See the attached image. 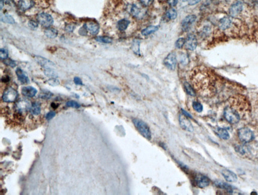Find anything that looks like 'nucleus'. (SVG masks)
I'll return each mask as SVG.
<instances>
[{"instance_id":"f257e3e1","label":"nucleus","mask_w":258,"mask_h":195,"mask_svg":"<svg viewBox=\"0 0 258 195\" xmlns=\"http://www.w3.org/2000/svg\"><path fill=\"white\" fill-rule=\"evenodd\" d=\"M190 80L195 90L201 95L208 96L212 93L214 79L212 73L204 67L194 68L191 72Z\"/></svg>"},{"instance_id":"f03ea898","label":"nucleus","mask_w":258,"mask_h":195,"mask_svg":"<svg viewBox=\"0 0 258 195\" xmlns=\"http://www.w3.org/2000/svg\"><path fill=\"white\" fill-rule=\"evenodd\" d=\"M132 122L140 133L147 140H150L151 138V133L147 124L138 118H133Z\"/></svg>"},{"instance_id":"7ed1b4c3","label":"nucleus","mask_w":258,"mask_h":195,"mask_svg":"<svg viewBox=\"0 0 258 195\" xmlns=\"http://www.w3.org/2000/svg\"><path fill=\"white\" fill-rule=\"evenodd\" d=\"M224 116L227 121L232 124L238 123L240 120V116L238 112L232 107L229 106L226 107L224 110Z\"/></svg>"},{"instance_id":"20e7f679","label":"nucleus","mask_w":258,"mask_h":195,"mask_svg":"<svg viewBox=\"0 0 258 195\" xmlns=\"http://www.w3.org/2000/svg\"><path fill=\"white\" fill-rule=\"evenodd\" d=\"M238 136L241 141L248 143L254 138V135L250 129L244 127L241 128L238 131Z\"/></svg>"},{"instance_id":"39448f33","label":"nucleus","mask_w":258,"mask_h":195,"mask_svg":"<svg viewBox=\"0 0 258 195\" xmlns=\"http://www.w3.org/2000/svg\"><path fill=\"white\" fill-rule=\"evenodd\" d=\"M36 19L38 22L42 26L49 27L53 25V19L52 16L46 13H41L37 15Z\"/></svg>"},{"instance_id":"423d86ee","label":"nucleus","mask_w":258,"mask_h":195,"mask_svg":"<svg viewBox=\"0 0 258 195\" xmlns=\"http://www.w3.org/2000/svg\"><path fill=\"white\" fill-rule=\"evenodd\" d=\"M18 93L16 90L12 88H8L5 90L2 96V99L4 102H12L16 100Z\"/></svg>"},{"instance_id":"0eeeda50","label":"nucleus","mask_w":258,"mask_h":195,"mask_svg":"<svg viewBox=\"0 0 258 195\" xmlns=\"http://www.w3.org/2000/svg\"><path fill=\"white\" fill-rule=\"evenodd\" d=\"M233 22L232 17L225 16L219 20L218 26L220 30L224 32L232 28V26H234Z\"/></svg>"},{"instance_id":"6e6552de","label":"nucleus","mask_w":258,"mask_h":195,"mask_svg":"<svg viewBox=\"0 0 258 195\" xmlns=\"http://www.w3.org/2000/svg\"><path fill=\"white\" fill-rule=\"evenodd\" d=\"M164 64L168 69L175 70L177 66V57L175 52H171L164 60Z\"/></svg>"},{"instance_id":"1a4fd4ad","label":"nucleus","mask_w":258,"mask_h":195,"mask_svg":"<svg viewBox=\"0 0 258 195\" xmlns=\"http://www.w3.org/2000/svg\"><path fill=\"white\" fill-rule=\"evenodd\" d=\"M243 4L241 2H238L233 4L229 8V13L232 17L237 18L242 13L243 10Z\"/></svg>"},{"instance_id":"9d476101","label":"nucleus","mask_w":258,"mask_h":195,"mask_svg":"<svg viewBox=\"0 0 258 195\" xmlns=\"http://www.w3.org/2000/svg\"><path fill=\"white\" fill-rule=\"evenodd\" d=\"M196 184L198 187L201 188H204L209 186L210 183V181L209 178L204 175H198L196 176L195 179Z\"/></svg>"},{"instance_id":"9b49d317","label":"nucleus","mask_w":258,"mask_h":195,"mask_svg":"<svg viewBox=\"0 0 258 195\" xmlns=\"http://www.w3.org/2000/svg\"><path fill=\"white\" fill-rule=\"evenodd\" d=\"M179 120H180V125L183 129L190 132L193 131L194 128L193 127L192 124L186 116L184 115H180Z\"/></svg>"},{"instance_id":"f8f14e48","label":"nucleus","mask_w":258,"mask_h":195,"mask_svg":"<svg viewBox=\"0 0 258 195\" xmlns=\"http://www.w3.org/2000/svg\"><path fill=\"white\" fill-rule=\"evenodd\" d=\"M196 18V16L194 15H190L187 16L181 22V28L184 31L189 30L191 27V25H192L195 21Z\"/></svg>"},{"instance_id":"ddd939ff","label":"nucleus","mask_w":258,"mask_h":195,"mask_svg":"<svg viewBox=\"0 0 258 195\" xmlns=\"http://www.w3.org/2000/svg\"><path fill=\"white\" fill-rule=\"evenodd\" d=\"M130 12L135 17L139 18L144 16L145 11L141 6H139L136 4H133L130 8Z\"/></svg>"},{"instance_id":"4468645a","label":"nucleus","mask_w":258,"mask_h":195,"mask_svg":"<svg viewBox=\"0 0 258 195\" xmlns=\"http://www.w3.org/2000/svg\"><path fill=\"white\" fill-rule=\"evenodd\" d=\"M197 46V40L196 36L193 34H190L186 40L185 46L188 50H194Z\"/></svg>"},{"instance_id":"2eb2a0df","label":"nucleus","mask_w":258,"mask_h":195,"mask_svg":"<svg viewBox=\"0 0 258 195\" xmlns=\"http://www.w3.org/2000/svg\"><path fill=\"white\" fill-rule=\"evenodd\" d=\"M15 107H16V110H17L18 112H26L28 110H30L31 106L29 101L25 99H23L19 101L16 104Z\"/></svg>"},{"instance_id":"dca6fc26","label":"nucleus","mask_w":258,"mask_h":195,"mask_svg":"<svg viewBox=\"0 0 258 195\" xmlns=\"http://www.w3.org/2000/svg\"><path fill=\"white\" fill-rule=\"evenodd\" d=\"M35 59L41 66H42L45 69L53 68L55 67L54 63L47 58H44L41 56H36Z\"/></svg>"},{"instance_id":"f3484780","label":"nucleus","mask_w":258,"mask_h":195,"mask_svg":"<svg viewBox=\"0 0 258 195\" xmlns=\"http://www.w3.org/2000/svg\"><path fill=\"white\" fill-rule=\"evenodd\" d=\"M87 32L91 34L96 35L99 33V24L95 22H88L85 24Z\"/></svg>"},{"instance_id":"a211bd4d","label":"nucleus","mask_w":258,"mask_h":195,"mask_svg":"<svg viewBox=\"0 0 258 195\" xmlns=\"http://www.w3.org/2000/svg\"><path fill=\"white\" fill-rule=\"evenodd\" d=\"M18 7L21 11H26L32 8L35 5L33 0H19Z\"/></svg>"},{"instance_id":"6ab92c4d","label":"nucleus","mask_w":258,"mask_h":195,"mask_svg":"<svg viewBox=\"0 0 258 195\" xmlns=\"http://www.w3.org/2000/svg\"><path fill=\"white\" fill-rule=\"evenodd\" d=\"M222 175L225 178V179L229 182H235L238 180V177L236 175L234 172L228 170H224L222 172Z\"/></svg>"},{"instance_id":"aec40b11","label":"nucleus","mask_w":258,"mask_h":195,"mask_svg":"<svg viewBox=\"0 0 258 195\" xmlns=\"http://www.w3.org/2000/svg\"><path fill=\"white\" fill-rule=\"evenodd\" d=\"M16 75L19 82L22 84H26L29 82V80L23 71L20 68H17L16 70Z\"/></svg>"},{"instance_id":"412c9836","label":"nucleus","mask_w":258,"mask_h":195,"mask_svg":"<svg viewBox=\"0 0 258 195\" xmlns=\"http://www.w3.org/2000/svg\"><path fill=\"white\" fill-rule=\"evenodd\" d=\"M38 92L37 90L33 87L26 86L22 89V94L27 98H33Z\"/></svg>"},{"instance_id":"4be33fe9","label":"nucleus","mask_w":258,"mask_h":195,"mask_svg":"<svg viewBox=\"0 0 258 195\" xmlns=\"http://www.w3.org/2000/svg\"><path fill=\"white\" fill-rule=\"evenodd\" d=\"M215 132L220 138L222 139L223 140H227L230 137L228 131H227L226 129H223V128H218L216 129Z\"/></svg>"},{"instance_id":"5701e85b","label":"nucleus","mask_w":258,"mask_h":195,"mask_svg":"<svg viewBox=\"0 0 258 195\" xmlns=\"http://www.w3.org/2000/svg\"><path fill=\"white\" fill-rule=\"evenodd\" d=\"M45 36L50 38H54L58 36V32L56 29L52 27H48L44 31Z\"/></svg>"},{"instance_id":"b1692460","label":"nucleus","mask_w":258,"mask_h":195,"mask_svg":"<svg viewBox=\"0 0 258 195\" xmlns=\"http://www.w3.org/2000/svg\"><path fill=\"white\" fill-rule=\"evenodd\" d=\"M130 23V21L126 19H122L117 22V28L120 31H124L128 27Z\"/></svg>"},{"instance_id":"393cba45","label":"nucleus","mask_w":258,"mask_h":195,"mask_svg":"<svg viewBox=\"0 0 258 195\" xmlns=\"http://www.w3.org/2000/svg\"><path fill=\"white\" fill-rule=\"evenodd\" d=\"M158 29V26H149L148 27H146V28L144 29L142 31V34L144 36L148 35L154 33L157 31Z\"/></svg>"},{"instance_id":"a878e982","label":"nucleus","mask_w":258,"mask_h":195,"mask_svg":"<svg viewBox=\"0 0 258 195\" xmlns=\"http://www.w3.org/2000/svg\"><path fill=\"white\" fill-rule=\"evenodd\" d=\"M30 112L35 115H38L41 113V108L40 104L38 102H34L32 104V106L30 109Z\"/></svg>"},{"instance_id":"bb28decb","label":"nucleus","mask_w":258,"mask_h":195,"mask_svg":"<svg viewBox=\"0 0 258 195\" xmlns=\"http://www.w3.org/2000/svg\"><path fill=\"white\" fill-rule=\"evenodd\" d=\"M215 184L216 185V187L220 188L221 189L226 190L227 192H229V193H232V187H230V185H229V184H227L226 183H224L223 182L217 181V182H215Z\"/></svg>"},{"instance_id":"cd10ccee","label":"nucleus","mask_w":258,"mask_h":195,"mask_svg":"<svg viewBox=\"0 0 258 195\" xmlns=\"http://www.w3.org/2000/svg\"><path fill=\"white\" fill-rule=\"evenodd\" d=\"M140 42L139 40H134V41L132 43V50L135 54L137 55H140Z\"/></svg>"},{"instance_id":"c85d7f7f","label":"nucleus","mask_w":258,"mask_h":195,"mask_svg":"<svg viewBox=\"0 0 258 195\" xmlns=\"http://www.w3.org/2000/svg\"><path fill=\"white\" fill-rule=\"evenodd\" d=\"M96 41L104 44H110L112 43L113 39L108 36H98L95 38Z\"/></svg>"},{"instance_id":"c756f323","label":"nucleus","mask_w":258,"mask_h":195,"mask_svg":"<svg viewBox=\"0 0 258 195\" xmlns=\"http://www.w3.org/2000/svg\"><path fill=\"white\" fill-rule=\"evenodd\" d=\"M1 21L3 22H5L6 23L13 24L15 23V20L14 18L10 15H4L3 16L1 15Z\"/></svg>"},{"instance_id":"7c9ffc66","label":"nucleus","mask_w":258,"mask_h":195,"mask_svg":"<svg viewBox=\"0 0 258 195\" xmlns=\"http://www.w3.org/2000/svg\"><path fill=\"white\" fill-rule=\"evenodd\" d=\"M184 87H185L187 93H188V94L191 95V96H195L196 92L195 90L188 82H185Z\"/></svg>"},{"instance_id":"2f4dec72","label":"nucleus","mask_w":258,"mask_h":195,"mask_svg":"<svg viewBox=\"0 0 258 195\" xmlns=\"http://www.w3.org/2000/svg\"><path fill=\"white\" fill-rule=\"evenodd\" d=\"M44 73L47 76L50 77L52 78H56L58 77V75L55 72V71L53 69V68L45 69Z\"/></svg>"},{"instance_id":"473e14b6","label":"nucleus","mask_w":258,"mask_h":195,"mask_svg":"<svg viewBox=\"0 0 258 195\" xmlns=\"http://www.w3.org/2000/svg\"><path fill=\"white\" fill-rule=\"evenodd\" d=\"M177 15H178V14H177V11L173 8L168 10L166 13L167 17L171 19V20L175 19L177 18Z\"/></svg>"},{"instance_id":"72a5a7b5","label":"nucleus","mask_w":258,"mask_h":195,"mask_svg":"<svg viewBox=\"0 0 258 195\" xmlns=\"http://www.w3.org/2000/svg\"><path fill=\"white\" fill-rule=\"evenodd\" d=\"M53 93L50 92L49 91L47 90H42L41 92L39 94V97L44 99H50L52 96H53Z\"/></svg>"},{"instance_id":"f704fd0d","label":"nucleus","mask_w":258,"mask_h":195,"mask_svg":"<svg viewBox=\"0 0 258 195\" xmlns=\"http://www.w3.org/2000/svg\"><path fill=\"white\" fill-rule=\"evenodd\" d=\"M193 107L196 112H201L203 111V106L199 102L197 101H194L193 102Z\"/></svg>"},{"instance_id":"c9c22d12","label":"nucleus","mask_w":258,"mask_h":195,"mask_svg":"<svg viewBox=\"0 0 258 195\" xmlns=\"http://www.w3.org/2000/svg\"><path fill=\"white\" fill-rule=\"evenodd\" d=\"M185 43H186V40L185 38H180L175 42V47L178 49H181L185 45Z\"/></svg>"},{"instance_id":"e433bc0d","label":"nucleus","mask_w":258,"mask_h":195,"mask_svg":"<svg viewBox=\"0 0 258 195\" xmlns=\"http://www.w3.org/2000/svg\"><path fill=\"white\" fill-rule=\"evenodd\" d=\"M66 105L68 107H73L75 109H78L80 107V104L75 101H69L67 102Z\"/></svg>"},{"instance_id":"4c0bfd02","label":"nucleus","mask_w":258,"mask_h":195,"mask_svg":"<svg viewBox=\"0 0 258 195\" xmlns=\"http://www.w3.org/2000/svg\"><path fill=\"white\" fill-rule=\"evenodd\" d=\"M8 55H9V54H8V51L6 49H1L0 57H1V58L2 60H5V59H6V58H8Z\"/></svg>"},{"instance_id":"58836bf2","label":"nucleus","mask_w":258,"mask_h":195,"mask_svg":"<svg viewBox=\"0 0 258 195\" xmlns=\"http://www.w3.org/2000/svg\"><path fill=\"white\" fill-rule=\"evenodd\" d=\"M28 26L30 28L35 30L38 27V23L34 20H30L28 23Z\"/></svg>"},{"instance_id":"ea45409f","label":"nucleus","mask_w":258,"mask_h":195,"mask_svg":"<svg viewBox=\"0 0 258 195\" xmlns=\"http://www.w3.org/2000/svg\"><path fill=\"white\" fill-rule=\"evenodd\" d=\"M75 27H76V26H75V24H69L66 25V27H65V30L68 32H73L74 30L75 29Z\"/></svg>"},{"instance_id":"a19ab883","label":"nucleus","mask_w":258,"mask_h":195,"mask_svg":"<svg viewBox=\"0 0 258 195\" xmlns=\"http://www.w3.org/2000/svg\"><path fill=\"white\" fill-rule=\"evenodd\" d=\"M48 84L53 86H57L59 84V81L56 78H51L48 81Z\"/></svg>"},{"instance_id":"79ce46f5","label":"nucleus","mask_w":258,"mask_h":195,"mask_svg":"<svg viewBox=\"0 0 258 195\" xmlns=\"http://www.w3.org/2000/svg\"><path fill=\"white\" fill-rule=\"evenodd\" d=\"M4 63L7 65L9 66L13 67V68L16 66V63L11 59H7V58L5 59L4 60Z\"/></svg>"},{"instance_id":"37998d69","label":"nucleus","mask_w":258,"mask_h":195,"mask_svg":"<svg viewBox=\"0 0 258 195\" xmlns=\"http://www.w3.org/2000/svg\"><path fill=\"white\" fill-rule=\"evenodd\" d=\"M55 116H56V112H50L47 114L45 117L47 120H50L54 118Z\"/></svg>"},{"instance_id":"c03bdc74","label":"nucleus","mask_w":258,"mask_h":195,"mask_svg":"<svg viewBox=\"0 0 258 195\" xmlns=\"http://www.w3.org/2000/svg\"><path fill=\"white\" fill-rule=\"evenodd\" d=\"M74 82L76 85H83V82L81 79H80L79 77H75L74 79Z\"/></svg>"},{"instance_id":"a18cd8bd","label":"nucleus","mask_w":258,"mask_h":195,"mask_svg":"<svg viewBox=\"0 0 258 195\" xmlns=\"http://www.w3.org/2000/svg\"><path fill=\"white\" fill-rule=\"evenodd\" d=\"M143 5L144 6H149L151 4L153 0H140Z\"/></svg>"},{"instance_id":"49530a36","label":"nucleus","mask_w":258,"mask_h":195,"mask_svg":"<svg viewBox=\"0 0 258 195\" xmlns=\"http://www.w3.org/2000/svg\"><path fill=\"white\" fill-rule=\"evenodd\" d=\"M168 3L171 6L174 7L177 5L178 0H168Z\"/></svg>"},{"instance_id":"de8ad7c7","label":"nucleus","mask_w":258,"mask_h":195,"mask_svg":"<svg viewBox=\"0 0 258 195\" xmlns=\"http://www.w3.org/2000/svg\"><path fill=\"white\" fill-rule=\"evenodd\" d=\"M201 0H188L189 4L190 5H194L198 3Z\"/></svg>"},{"instance_id":"09e8293b","label":"nucleus","mask_w":258,"mask_h":195,"mask_svg":"<svg viewBox=\"0 0 258 195\" xmlns=\"http://www.w3.org/2000/svg\"><path fill=\"white\" fill-rule=\"evenodd\" d=\"M181 111L183 112V113H184V115L186 116H188V117H189L190 118H192V116H191V115H190L189 113H188L187 112H186L185 110H181Z\"/></svg>"}]
</instances>
